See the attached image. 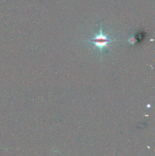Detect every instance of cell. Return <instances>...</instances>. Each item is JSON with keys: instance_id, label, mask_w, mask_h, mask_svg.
<instances>
[{"instance_id": "cell-1", "label": "cell", "mask_w": 155, "mask_h": 156, "mask_svg": "<svg viewBox=\"0 0 155 156\" xmlns=\"http://www.w3.org/2000/svg\"><path fill=\"white\" fill-rule=\"evenodd\" d=\"M109 33L107 34L106 35H104L102 31V26H101L99 34L97 35L96 34L95 37L90 41V42L92 43L95 44V46L93 48H95L96 47H97L100 50L101 55L102 54L103 48L106 47L107 48L109 49V48L108 46V44L111 42L115 41V40H111L110 39L107 37V35Z\"/></svg>"}, {"instance_id": "cell-2", "label": "cell", "mask_w": 155, "mask_h": 156, "mask_svg": "<svg viewBox=\"0 0 155 156\" xmlns=\"http://www.w3.org/2000/svg\"><path fill=\"white\" fill-rule=\"evenodd\" d=\"M129 41L130 43L132 44H134L136 42V40L135 39V38L134 37H130L129 39Z\"/></svg>"}]
</instances>
